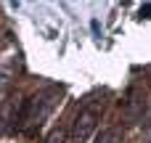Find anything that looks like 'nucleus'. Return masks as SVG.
Here are the masks:
<instances>
[{"mask_svg":"<svg viewBox=\"0 0 151 143\" xmlns=\"http://www.w3.org/2000/svg\"><path fill=\"white\" fill-rule=\"evenodd\" d=\"M61 93H64V88L50 85V88L35 93L29 101H24L21 114H19V130H24V133H35V130H37V127L50 117V111L56 109Z\"/></svg>","mask_w":151,"mask_h":143,"instance_id":"f257e3e1","label":"nucleus"},{"mask_svg":"<svg viewBox=\"0 0 151 143\" xmlns=\"http://www.w3.org/2000/svg\"><path fill=\"white\" fill-rule=\"evenodd\" d=\"M101 114H104V103L98 98L88 101L77 111V117H74V125H72V133H69V143H88L90 141L96 125L101 122Z\"/></svg>","mask_w":151,"mask_h":143,"instance_id":"f03ea898","label":"nucleus"},{"mask_svg":"<svg viewBox=\"0 0 151 143\" xmlns=\"http://www.w3.org/2000/svg\"><path fill=\"white\" fill-rule=\"evenodd\" d=\"M96 143H122V127H106V130H101V135L96 138Z\"/></svg>","mask_w":151,"mask_h":143,"instance_id":"7ed1b4c3","label":"nucleus"},{"mask_svg":"<svg viewBox=\"0 0 151 143\" xmlns=\"http://www.w3.org/2000/svg\"><path fill=\"white\" fill-rule=\"evenodd\" d=\"M42 143H66V133H64L61 127H56L53 133H48V138H45Z\"/></svg>","mask_w":151,"mask_h":143,"instance_id":"20e7f679","label":"nucleus"},{"mask_svg":"<svg viewBox=\"0 0 151 143\" xmlns=\"http://www.w3.org/2000/svg\"><path fill=\"white\" fill-rule=\"evenodd\" d=\"M3 85H5V80H3V74H0V90H3Z\"/></svg>","mask_w":151,"mask_h":143,"instance_id":"39448f33","label":"nucleus"}]
</instances>
